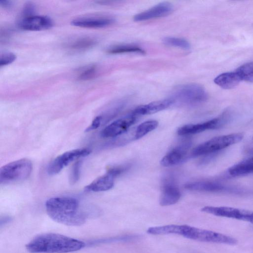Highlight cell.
<instances>
[{
  "mask_svg": "<svg viewBox=\"0 0 253 253\" xmlns=\"http://www.w3.org/2000/svg\"><path fill=\"white\" fill-rule=\"evenodd\" d=\"M81 162L78 161L73 166L69 176V180L71 184H75L79 179Z\"/></svg>",
  "mask_w": 253,
  "mask_h": 253,
  "instance_id": "26",
  "label": "cell"
},
{
  "mask_svg": "<svg viewBox=\"0 0 253 253\" xmlns=\"http://www.w3.org/2000/svg\"><path fill=\"white\" fill-rule=\"evenodd\" d=\"M241 80L253 82V62L245 63L236 71Z\"/></svg>",
  "mask_w": 253,
  "mask_h": 253,
  "instance_id": "23",
  "label": "cell"
},
{
  "mask_svg": "<svg viewBox=\"0 0 253 253\" xmlns=\"http://www.w3.org/2000/svg\"><path fill=\"white\" fill-rule=\"evenodd\" d=\"M115 177L110 174L106 173L96 179L84 187L86 191L101 192L109 190L114 185Z\"/></svg>",
  "mask_w": 253,
  "mask_h": 253,
  "instance_id": "17",
  "label": "cell"
},
{
  "mask_svg": "<svg viewBox=\"0 0 253 253\" xmlns=\"http://www.w3.org/2000/svg\"><path fill=\"white\" fill-rule=\"evenodd\" d=\"M103 117L102 116H96L92 121L91 124L86 129L85 131L88 132L97 128L100 125Z\"/></svg>",
  "mask_w": 253,
  "mask_h": 253,
  "instance_id": "29",
  "label": "cell"
},
{
  "mask_svg": "<svg viewBox=\"0 0 253 253\" xmlns=\"http://www.w3.org/2000/svg\"><path fill=\"white\" fill-rule=\"evenodd\" d=\"M16 59L15 54L11 52L1 53L0 56V66H4L13 62Z\"/></svg>",
  "mask_w": 253,
  "mask_h": 253,
  "instance_id": "27",
  "label": "cell"
},
{
  "mask_svg": "<svg viewBox=\"0 0 253 253\" xmlns=\"http://www.w3.org/2000/svg\"><path fill=\"white\" fill-rule=\"evenodd\" d=\"M35 6L32 3H28L23 8L22 14L23 18L34 15Z\"/></svg>",
  "mask_w": 253,
  "mask_h": 253,
  "instance_id": "30",
  "label": "cell"
},
{
  "mask_svg": "<svg viewBox=\"0 0 253 253\" xmlns=\"http://www.w3.org/2000/svg\"><path fill=\"white\" fill-rule=\"evenodd\" d=\"M173 7L169 2H162L154 6L135 15L133 20L136 22L164 17L170 14Z\"/></svg>",
  "mask_w": 253,
  "mask_h": 253,
  "instance_id": "13",
  "label": "cell"
},
{
  "mask_svg": "<svg viewBox=\"0 0 253 253\" xmlns=\"http://www.w3.org/2000/svg\"><path fill=\"white\" fill-rule=\"evenodd\" d=\"M0 4L4 8H9L12 6V2L9 0H0Z\"/></svg>",
  "mask_w": 253,
  "mask_h": 253,
  "instance_id": "31",
  "label": "cell"
},
{
  "mask_svg": "<svg viewBox=\"0 0 253 253\" xmlns=\"http://www.w3.org/2000/svg\"><path fill=\"white\" fill-rule=\"evenodd\" d=\"M96 43V41L89 37H84L77 39L70 43L69 47L73 50H83L90 48Z\"/></svg>",
  "mask_w": 253,
  "mask_h": 253,
  "instance_id": "22",
  "label": "cell"
},
{
  "mask_svg": "<svg viewBox=\"0 0 253 253\" xmlns=\"http://www.w3.org/2000/svg\"><path fill=\"white\" fill-rule=\"evenodd\" d=\"M85 246L81 240L48 233L37 236L26 245V248L31 253H66L79 251Z\"/></svg>",
  "mask_w": 253,
  "mask_h": 253,
  "instance_id": "2",
  "label": "cell"
},
{
  "mask_svg": "<svg viewBox=\"0 0 253 253\" xmlns=\"http://www.w3.org/2000/svg\"><path fill=\"white\" fill-rule=\"evenodd\" d=\"M163 42L165 44L184 49H188L190 47L189 42L183 39L175 37H166L164 39Z\"/></svg>",
  "mask_w": 253,
  "mask_h": 253,
  "instance_id": "24",
  "label": "cell"
},
{
  "mask_svg": "<svg viewBox=\"0 0 253 253\" xmlns=\"http://www.w3.org/2000/svg\"><path fill=\"white\" fill-rule=\"evenodd\" d=\"M227 121V115H222L205 122L183 126L178 128L177 133L179 135L184 136L199 133L209 129H217L225 125Z\"/></svg>",
  "mask_w": 253,
  "mask_h": 253,
  "instance_id": "8",
  "label": "cell"
},
{
  "mask_svg": "<svg viewBox=\"0 0 253 253\" xmlns=\"http://www.w3.org/2000/svg\"><path fill=\"white\" fill-rule=\"evenodd\" d=\"M172 104L173 102L170 98L156 101L138 106L132 114L136 116L150 115L165 110Z\"/></svg>",
  "mask_w": 253,
  "mask_h": 253,
  "instance_id": "16",
  "label": "cell"
},
{
  "mask_svg": "<svg viewBox=\"0 0 253 253\" xmlns=\"http://www.w3.org/2000/svg\"><path fill=\"white\" fill-rule=\"evenodd\" d=\"M129 167L128 165L113 166L108 169L107 172L116 178L126 171Z\"/></svg>",
  "mask_w": 253,
  "mask_h": 253,
  "instance_id": "28",
  "label": "cell"
},
{
  "mask_svg": "<svg viewBox=\"0 0 253 253\" xmlns=\"http://www.w3.org/2000/svg\"><path fill=\"white\" fill-rule=\"evenodd\" d=\"M47 214L53 220L66 225L79 226L86 221V214L77 199L70 197H56L45 203Z\"/></svg>",
  "mask_w": 253,
  "mask_h": 253,
  "instance_id": "1",
  "label": "cell"
},
{
  "mask_svg": "<svg viewBox=\"0 0 253 253\" xmlns=\"http://www.w3.org/2000/svg\"><path fill=\"white\" fill-rule=\"evenodd\" d=\"M158 125L159 123L156 120H148L141 123L136 127L134 139L137 140L144 136L149 132L155 129Z\"/></svg>",
  "mask_w": 253,
  "mask_h": 253,
  "instance_id": "20",
  "label": "cell"
},
{
  "mask_svg": "<svg viewBox=\"0 0 253 253\" xmlns=\"http://www.w3.org/2000/svg\"><path fill=\"white\" fill-rule=\"evenodd\" d=\"M107 52L111 54L137 53L144 54L145 51L139 46L131 44H121L110 47Z\"/></svg>",
  "mask_w": 253,
  "mask_h": 253,
  "instance_id": "21",
  "label": "cell"
},
{
  "mask_svg": "<svg viewBox=\"0 0 253 253\" xmlns=\"http://www.w3.org/2000/svg\"><path fill=\"white\" fill-rule=\"evenodd\" d=\"M180 197V191L174 180L171 177L165 179L160 197V204L162 206L174 205L179 201Z\"/></svg>",
  "mask_w": 253,
  "mask_h": 253,
  "instance_id": "12",
  "label": "cell"
},
{
  "mask_svg": "<svg viewBox=\"0 0 253 253\" xmlns=\"http://www.w3.org/2000/svg\"><path fill=\"white\" fill-rule=\"evenodd\" d=\"M136 115L129 116L118 119L106 126L101 131V136L104 138L119 136L127 130L136 122Z\"/></svg>",
  "mask_w": 253,
  "mask_h": 253,
  "instance_id": "10",
  "label": "cell"
},
{
  "mask_svg": "<svg viewBox=\"0 0 253 253\" xmlns=\"http://www.w3.org/2000/svg\"><path fill=\"white\" fill-rule=\"evenodd\" d=\"M97 68L94 65H89L83 68L78 75V79L81 80H88L92 79L96 75Z\"/></svg>",
  "mask_w": 253,
  "mask_h": 253,
  "instance_id": "25",
  "label": "cell"
},
{
  "mask_svg": "<svg viewBox=\"0 0 253 253\" xmlns=\"http://www.w3.org/2000/svg\"><path fill=\"white\" fill-rule=\"evenodd\" d=\"M244 137L242 133H234L216 136L195 147L191 156L196 157L209 155L219 151L241 141Z\"/></svg>",
  "mask_w": 253,
  "mask_h": 253,
  "instance_id": "3",
  "label": "cell"
},
{
  "mask_svg": "<svg viewBox=\"0 0 253 253\" xmlns=\"http://www.w3.org/2000/svg\"><path fill=\"white\" fill-rule=\"evenodd\" d=\"M184 187L189 190L201 192H226L236 194L242 192V190L236 187L210 181L188 182L185 184Z\"/></svg>",
  "mask_w": 253,
  "mask_h": 253,
  "instance_id": "9",
  "label": "cell"
},
{
  "mask_svg": "<svg viewBox=\"0 0 253 253\" xmlns=\"http://www.w3.org/2000/svg\"><path fill=\"white\" fill-rule=\"evenodd\" d=\"M54 23L48 16L32 15L23 18L19 22V27L24 30L38 31L52 28Z\"/></svg>",
  "mask_w": 253,
  "mask_h": 253,
  "instance_id": "11",
  "label": "cell"
},
{
  "mask_svg": "<svg viewBox=\"0 0 253 253\" xmlns=\"http://www.w3.org/2000/svg\"><path fill=\"white\" fill-rule=\"evenodd\" d=\"M170 99L187 105H196L205 102L208 94L204 88L197 84H188L177 87Z\"/></svg>",
  "mask_w": 253,
  "mask_h": 253,
  "instance_id": "5",
  "label": "cell"
},
{
  "mask_svg": "<svg viewBox=\"0 0 253 253\" xmlns=\"http://www.w3.org/2000/svg\"><path fill=\"white\" fill-rule=\"evenodd\" d=\"M189 144H182L167 153L161 160L160 164L165 167L178 165L186 160Z\"/></svg>",
  "mask_w": 253,
  "mask_h": 253,
  "instance_id": "14",
  "label": "cell"
},
{
  "mask_svg": "<svg viewBox=\"0 0 253 253\" xmlns=\"http://www.w3.org/2000/svg\"><path fill=\"white\" fill-rule=\"evenodd\" d=\"M110 17L102 16H84L73 19L71 24L76 27L86 28H100L108 26L114 22Z\"/></svg>",
  "mask_w": 253,
  "mask_h": 253,
  "instance_id": "15",
  "label": "cell"
},
{
  "mask_svg": "<svg viewBox=\"0 0 253 253\" xmlns=\"http://www.w3.org/2000/svg\"><path fill=\"white\" fill-rule=\"evenodd\" d=\"M253 172V157L243 160L228 169L229 174L233 176L246 175Z\"/></svg>",
  "mask_w": 253,
  "mask_h": 253,
  "instance_id": "19",
  "label": "cell"
},
{
  "mask_svg": "<svg viewBox=\"0 0 253 253\" xmlns=\"http://www.w3.org/2000/svg\"><path fill=\"white\" fill-rule=\"evenodd\" d=\"M32 168V162L27 159L7 164L0 169V183H7L26 179L30 175Z\"/></svg>",
  "mask_w": 253,
  "mask_h": 253,
  "instance_id": "6",
  "label": "cell"
},
{
  "mask_svg": "<svg viewBox=\"0 0 253 253\" xmlns=\"http://www.w3.org/2000/svg\"><path fill=\"white\" fill-rule=\"evenodd\" d=\"M180 235L193 240L222 244L234 245L237 240L229 236L215 231L181 225Z\"/></svg>",
  "mask_w": 253,
  "mask_h": 253,
  "instance_id": "4",
  "label": "cell"
},
{
  "mask_svg": "<svg viewBox=\"0 0 253 253\" xmlns=\"http://www.w3.org/2000/svg\"><path fill=\"white\" fill-rule=\"evenodd\" d=\"M90 153L91 150L86 148L66 152L58 156L50 163L47 167V172L51 175L56 174L72 162L88 156Z\"/></svg>",
  "mask_w": 253,
  "mask_h": 253,
  "instance_id": "7",
  "label": "cell"
},
{
  "mask_svg": "<svg viewBox=\"0 0 253 253\" xmlns=\"http://www.w3.org/2000/svg\"><path fill=\"white\" fill-rule=\"evenodd\" d=\"M241 79L236 72L221 74L214 79V82L224 89H230L236 86Z\"/></svg>",
  "mask_w": 253,
  "mask_h": 253,
  "instance_id": "18",
  "label": "cell"
}]
</instances>
